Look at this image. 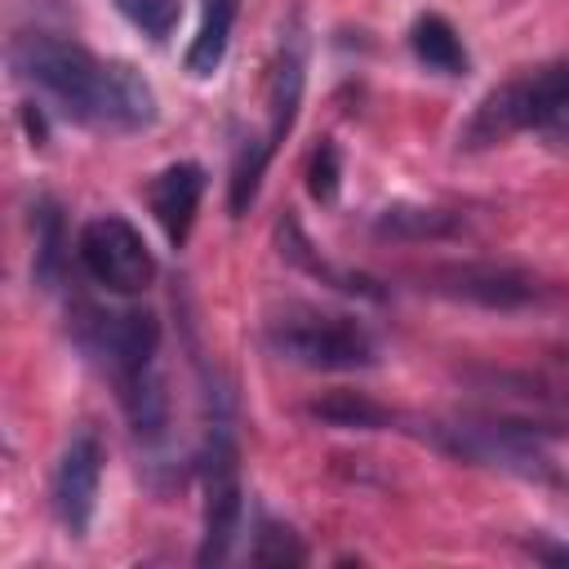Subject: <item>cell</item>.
I'll return each mask as SVG.
<instances>
[{
  "label": "cell",
  "instance_id": "4",
  "mask_svg": "<svg viewBox=\"0 0 569 569\" xmlns=\"http://www.w3.org/2000/svg\"><path fill=\"white\" fill-rule=\"evenodd\" d=\"M267 347H271V356L289 360V365L329 369V373L369 369L378 360V342L360 320L311 311V307H293V311L276 316L267 325Z\"/></svg>",
  "mask_w": 569,
  "mask_h": 569
},
{
  "label": "cell",
  "instance_id": "5",
  "mask_svg": "<svg viewBox=\"0 0 569 569\" xmlns=\"http://www.w3.org/2000/svg\"><path fill=\"white\" fill-rule=\"evenodd\" d=\"M200 471H204V533H200V565H222L231 556V542L240 533V516H244V489H240V449L231 436L227 418L209 422L204 436V453H200Z\"/></svg>",
  "mask_w": 569,
  "mask_h": 569
},
{
  "label": "cell",
  "instance_id": "13",
  "mask_svg": "<svg viewBox=\"0 0 569 569\" xmlns=\"http://www.w3.org/2000/svg\"><path fill=\"white\" fill-rule=\"evenodd\" d=\"M236 13H240V0H204L200 9V31L187 49V71L196 80L213 76L227 58V44H231V27H236Z\"/></svg>",
  "mask_w": 569,
  "mask_h": 569
},
{
  "label": "cell",
  "instance_id": "11",
  "mask_svg": "<svg viewBox=\"0 0 569 569\" xmlns=\"http://www.w3.org/2000/svg\"><path fill=\"white\" fill-rule=\"evenodd\" d=\"M200 196H204V169L191 164V160L169 164V169L151 182V213H156V222L164 227L169 244H182V240L191 236Z\"/></svg>",
  "mask_w": 569,
  "mask_h": 569
},
{
  "label": "cell",
  "instance_id": "1",
  "mask_svg": "<svg viewBox=\"0 0 569 569\" xmlns=\"http://www.w3.org/2000/svg\"><path fill=\"white\" fill-rule=\"evenodd\" d=\"M13 71L49 93L76 124L107 133H138L156 124V93L129 67L89 53L84 44L53 31H22L9 44Z\"/></svg>",
  "mask_w": 569,
  "mask_h": 569
},
{
  "label": "cell",
  "instance_id": "14",
  "mask_svg": "<svg viewBox=\"0 0 569 569\" xmlns=\"http://www.w3.org/2000/svg\"><path fill=\"white\" fill-rule=\"evenodd\" d=\"M409 49H413V58H418L422 67H431V71H440V76H462L467 62H471L467 49H462V36H458L453 22L440 18V13H422V18L413 22Z\"/></svg>",
  "mask_w": 569,
  "mask_h": 569
},
{
  "label": "cell",
  "instance_id": "12",
  "mask_svg": "<svg viewBox=\"0 0 569 569\" xmlns=\"http://www.w3.org/2000/svg\"><path fill=\"white\" fill-rule=\"evenodd\" d=\"M467 227L462 213L436 209V204H387L373 218V231L382 240H449Z\"/></svg>",
  "mask_w": 569,
  "mask_h": 569
},
{
  "label": "cell",
  "instance_id": "15",
  "mask_svg": "<svg viewBox=\"0 0 569 569\" xmlns=\"http://www.w3.org/2000/svg\"><path fill=\"white\" fill-rule=\"evenodd\" d=\"M120 405L129 413V427L138 431V440H160L164 427H169V396H164V382L156 369L120 382Z\"/></svg>",
  "mask_w": 569,
  "mask_h": 569
},
{
  "label": "cell",
  "instance_id": "19",
  "mask_svg": "<svg viewBox=\"0 0 569 569\" xmlns=\"http://www.w3.org/2000/svg\"><path fill=\"white\" fill-rule=\"evenodd\" d=\"M249 560H253V565H302V560H307V547H302L298 533H289L284 525L262 520L258 533H253Z\"/></svg>",
  "mask_w": 569,
  "mask_h": 569
},
{
  "label": "cell",
  "instance_id": "6",
  "mask_svg": "<svg viewBox=\"0 0 569 569\" xmlns=\"http://www.w3.org/2000/svg\"><path fill=\"white\" fill-rule=\"evenodd\" d=\"M80 267L89 271L93 284H102L107 293H142L156 280V253L147 249L142 231L120 218V213H98L84 222L80 231Z\"/></svg>",
  "mask_w": 569,
  "mask_h": 569
},
{
  "label": "cell",
  "instance_id": "9",
  "mask_svg": "<svg viewBox=\"0 0 569 569\" xmlns=\"http://www.w3.org/2000/svg\"><path fill=\"white\" fill-rule=\"evenodd\" d=\"M89 347L93 356H102V365L111 369L116 387L156 369V351H160V320L151 311H111V316H93L89 320Z\"/></svg>",
  "mask_w": 569,
  "mask_h": 569
},
{
  "label": "cell",
  "instance_id": "17",
  "mask_svg": "<svg viewBox=\"0 0 569 569\" xmlns=\"http://www.w3.org/2000/svg\"><path fill=\"white\" fill-rule=\"evenodd\" d=\"M271 156H276V151H271L267 138H244V142H240L236 164H231V196H227L231 218H244L249 204L258 200V187H262V173H267Z\"/></svg>",
  "mask_w": 569,
  "mask_h": 569
},
{
  "label": "cell",
  "instance_id": "22",
  "mask_svg": "<svg viewBox=\"0 0 569 569\" xmlns=\"http://www.w3.org/2000/svg\"><path fill=\"white\" fill-rule=\"evenodd\" d=\"M538 560H547V565H569V547H551V542H533L529 547Z\"/></svg>",
  "mask_w": 569,
  "mask_h": 569
},
{
  "label": "cell",
  "instance_id": "18",
  "mask_svg": "<svg viewBox=\"0 0 569 569\" xmlns=\"http://www.w3.org/2000/svg\"><path fill=\"white\" fill-rule=\"evenodd\" d=\"M116 9L156 44H164L182 18V0H116Z\"/></svg>",
  "mask_w": 569,
  "mask_h": 569
},
{
  "label": "cell",
  "instance_id": "10",
  "mask_svg": "<svg viewBox=\"0 0 569 569\" xmlns=\"http://www.w3.org/2000/svg\"><path fill=\"white\" fill-rule=\"evenodd\" d=\"M302 80H307L302 36L289 31V36H280V49H276L271 71H267V142H271V151L289 138V129H293V120H298Z\"/></svg>",
  "mask_w": 569,
  "mask_h": 569
},
{
  "label": "cell",
  "instance_id": "3",
  "mask_svg": "<svg viewBox=\"0 0 569 569\" xmlns=\"http://www.w3.org/2000/svg\"><path fill=\"white\" fill-rule=\"evenodd\" d=\"M436 445L449 449L462 462H480V467H498L507 476H525V480H547L551 476V458L542 449V427H533L529 418L516 413H467V418H449L431 427Z\"/></svg>",
  "mask_w": 569,
  "mask_h": 569
},
{
  "label": "cell",
  "instance_id": "8",
  "mask_svg": "<svg viewBox=\"0 0 569 569\" xmlns=\"http://www.w3.org/2000/svg\"><path fill=\"white\" fill-rule=\"evenodd\" d=\"M98 485H102V440L93 431H76L53 471V516L71 538L89 533Z\"/></svg>",
  "mask_w": 569,
  "mask_h": 569
},
{
  "label": "cell",
  "instance_id": "20",
  "mask_svg": "<svg viewBox=\"0 0 569 569\" xmlns=\"http://www.w3.org/2000/svg\"><path fill=\"white\" fill-rule=\"evenodd\" d=\"M36 231H40V249H36V280L49 289L58 280V267H62V218L49 200H40V213H36Z\"/></svg>",
  "mask_w": 569,
  "mask_h": 569
},
{
  "label": "cell",
  "instance_id": "21",
  "mask_svg": "<svg viewBox=\"0 0 569 569\" xmlns=\"http://www.w3.org/2000/svg\"><path fill=\"white\" fill-rule=\"evenodd\" d=\"M338 178H342V160H338V147L325 138L311 151V164H307V191H311V200L329 204L338 196Z\"/></svg>",
  "mask_w": 569,
  "mask_h": 569
},
{
  "label": "cell",
  "instance_id": "7",
  "mask_svg": "<svg viewBox=\"0 0 569 569\" xmlns=\"http://www.w3.org/2000/svg\"><path fill=\"white\" fill-rule=\"evenodd\" d=\"M431 289L453 298V302H471L485 311H520L533 307L547 289L516 267H498V262H453V267H436L431 271Z\"/></svg>",
  "mask_w": 569,
  "mask_h": 569
},
{
  "label": "cell",
  "instance_id": "2",
  "mask_svg": "<svg viewBox=\"0 0 569 569\" xmlns=\"http://www.w3.org/2000/svg\"><path fill=\"white\" fill-rule=\"evenodd\" d=\"M525 129H538L556 142H569V58L520 71L507 84H498L476 107V116L467 120L458 142L462 147H493V142H507L511 133H525Z\"/></svg>",
  "mask_w": 569,
  "mask_h": 569
},
{
  "label": "cell",
  "instance_id": "16",
  "mask_svg": "<svg viewBox=\"0 0 569 569\" xmlns=\"http://www.w3.org/2000/svg\"><path fill=\"white\" fill-rule=\"evenodd\" d=\"M307 413L325 427H338V431H382V427H391V409L360 396V391H329V396L311 400Z\"/></svg>",
  "mask_w": 569,
  "mask_h": 569
}]
</instances>
